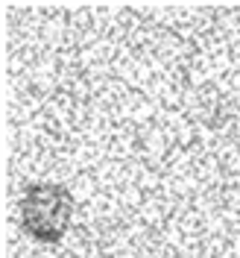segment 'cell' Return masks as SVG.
Listing matches in <instances>:
<instances>
[{"mask_svg": "<svg viewBox=\"0 0 240 258\" xmlns=\"http://www.w3.org/2000/svg\"><path fill=\"white\" fill-rule=\"evenodd\" d=\"M70 217H73V197L56 182H38L27 188L21 200V223L41 243L62 241Z\"/></svg>", "mask_w": 240, "mask_h": 258, "instance_id": "1", "label": "cell"}]
</instances>
